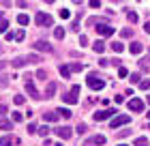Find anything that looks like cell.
Segmentation results:
<instances>
[{"label":"cell","instance_id":"3957f363","mask_svg":"<svg viewBox=\"0 0 150 146\" xmlns=\"http://www.w3.org/2000/svg\"><path fill=\"white\" fill-rule=\"evenodd\" d=\"M77 93H79V86H73V90L69 95H62V101L67 103V105H75V103L79 101V97H77Z\"/></svg>","mask_w":150,"mask_h":146},{"label":"cell","instance_id":"4dcf8cb0","mask_svg":"<svg viewBox=\"0 0 150 146\" xmlns=\"http://www.w3.org/2000/svg\"><path fill=\"white\" fill-rule=\"evenodd\" d=\"M81 69H84L81 62H73V65H71V71H81Z\"/></svg>","mask_w":150,"mask_h":146},{"label":"cell","instance_id":"ffe728a7","mask_svg":"<svg viewBox=\"0 0 150 146\" xmlns=\"http://www.w3.org/2000/svg\"><path fill=\"white\" fill-rule=\"evenodd\" d=\"M28 22H30L28 15H24V13H22V15H17V24H19V26H26Z\"/></svg>","mask_w":150,"mask_h":146},{"label":"cell","instance_id":"681fc988","mask_svg":"<svg viewBox=\"0 0 150 146\" xmlns=\"http://www.w3.org/2000/svg\"><path fill=\"white\" fill-rule=\"evenodd\" d=\"M118 146H127V144H118Z\"/></svg>","mask_w":150,"mask_h":146},{"label":"cell","instance_id":"c3c4849f","mask_svg":"<svg viewBox=\"0 0 150 146\" xmlns=\"http://www.w3.org/2000/svg\"><path fill=\"white\" fill-rule=\"evenodd\" d=\"M114 2H122V0H114Z\"/></svg>","mask_w":150,"mask_h":146},{"label":"cell","instance_id":"5bb4252c","mask_svg":"<svg viewBox=\"0 0 150 146\" xmlns=\"http://www.w3.org/2000/svg\"><path fill=\"white\" fill-rule=\"evenodd\" d=\"M92 50L97 52V54H103V52H105V43H103L101 39H99V41H94V43H92Z\"/></svg>","mask_w":150,"mask_h":146},{"label":"cell","instance_id":"8fae6325","mask_svg":"<svg viewBox=\"0 0 150 146\" xmlns=\"http://www.w3.org/2000/svg\"><path fill=\"white\" fill-rule=\"evenodd\" d=\"M32 47L39 50V52H52V45L47 41H37V43H32Z\"/></svg>","mask_w":150,"mask_h":146},{"label":"cell","instance_id":"484cf974","mask_svg":"<svg viewBox=\"0 0 150 146\" xmlns=\"http://www.w3.org/2000/svg\"><path fill=\"white\" fill-rule=\"evenodd\" d=\"M131 34H133V30H131V28H122V30H120V37H125V39H129Z\"/></svg>","mask_w":150,"mask_h":146},{"label":"cell","instance_id":"74e56055","mask_svg":"<svg viewBox=\"0 0 150 146\" xmlns=\"http://www.w3.org/2000/svg\"><path fill=\"white\" fill-rule=\"evenodd\" d=\"M131 82H133V84H139L142 80H139V75H137V73H133V75H131Z\"/></svg>","mask_w":150,"mask_h":146},{"label":"cell","instance_id":"ac0fdd59","mask_svg":"<svg viewBox=\"0 0 150 146\" xmlns=\"http://www.w3.org/2000/svg\"><path fill=\"white\" fill-rule=\"evenodd\" d=\"M71 67H67V65H62V67H60V75H62V78H71Z\"/></svg>","mask_w":150,"mask_h":146},{"label":"cell","instance_id":"f1b7e54d","mask_svg":"<svg viewBox=\"0 0 150 146\" xmlns=\"http://www.w3.org/2000/svg\"><path fill=\"white\" fill-rule=\"evenodd\" d=\"M60 17H62V19H69V17H71V11H69V9H60Z\"/></svg>","mask_w":150,"mask_h":146},{"label":"cell","instance_id":"7a4b0ae2","mask_svg":"<svg viewBox=\"0 0 150 146\" xmlns=\"http://www.w3.org/2000/svg\"><path fill=\"white\" fill-rule=\"evenodd\" d=\"M86 84H88V88H92V90H103L105 88V82L101 80L99 75H88Z\"/></svg>","mask_w":150,"mask_h":146},{"label":"cell","instance_id":"d590c367","mask_svg":"<svg viewBox=\"0 0 150 146\" xmlns=\"http://www.w3.org/2000/svg\"><path fill=\"white\" fill-rule=\"evenodd\" d=\"M24 37H26L24 30H17V32H15V41H24Z\"/></svg>","mask_w":150,"mask_h":146},{"label":"cell","instance_id":"1f68e13d","mask_svg":"<svg viewBox=\"0 0 150 146\" xmlns=\"http://www.w3.org/2000/svg\"><path fill=\"white\" fill-rule=\"evenodd\" d=\"M37 133H41V135H47L50 133V127H47V125H43V127H39V131Z\"/></svg>","mask_w":150,"mask_h":146},{"label":"cell","instance_id":"52a82bcc","mask_svg":"<svg viewBox=\"0 0 150 146\" xmlns=\"http://www.w3.org/2000/svg\"><path fill=\"white\" fill-rule=\"evenodd\" d=\"M127 105H129V110H133V112H142V110H144V101L142 99H131Z\"/></svg>","mask_w":150,"mask_h":146},{"label":"cell","instance_id":"ab89813d","mask_svg":"<svg viewBox=\"0 0 150 146\" xmlns=\"http://www.w3.org/2000/svg\"><path fill=\"white\" fill-rule=\"evenodd\" d=\"M79 43H81V47H84V45H88V39H86V34H81V37H79Z\"/></svg>","mask_w":150,"mask_h":146},{"label":"cell","instance_id":"8992f818","mask_svg":"<svg viewBox=\"0 0 150 146\" xmlns=\"http://www.w3.org/2000/svg\"><path fill=\"white\" fill-rule=\"evenodd\" d=\"M116 114V110H103V112H94V120H105V118H112Z\"/></svg>","mask_w":150,"mask_h":146},{"label":"cell","instance_id":"6da1fadb","mask_svg":"<svg viewBox=\"0 0 150 146\" xmlns=\"http://www.w3.org/2000/svg\"><path fill=\"white\" fill-rule=\"evenodd\" d=\"M35 22H37V26H52L54 24V17L50 15V13H45V11H39L35 15Z\"/></svg>","mask_w":150,"mask_h":146},{"label":"cell","instance_id":"f6af8a7d","mask_svg":"<svg viewBox=\"0 0 150 146\" xmlns=\"http://www.w3.org/2000/svg\"><path fill=\"white\" fill-rule=\"evenodd\" d=\"M144 30H146V32L150 34V22H146V26H144Z\"/></svg>","mask_w":150,"mask_h":146},{"label":"cell","instance_id":"d4e9b609","mask_svg":"<svg viewBox=\"0 0 150 146\" xmlns=\"http://www.w3.org/2000/svg\"><path fill=\"white\" fill-rule=\"evenodd\" d=\"M13 101H15V105H24V103H26V97H24V95H15V99H13Z\"/></svg>","mask_w":150,"mask_h":146},{"label":"cell","instance_id":"44dd1931","mask_svg":"<svg viewBox=\"0 0 150 146\" xmlns=\"http://www.w3.org/2000/svg\"><path fill=\"white\" fill-rule=\"evenodd\" d=\"M11 144H13V137H11V135L0 137V146H11Z\"/></svg>","mask_w":150,"mask_h":146},{"label":"cell","instance_id":"60d3db41","mask_svg":"<svg viewBox=\"0 0 150 146\" xmlns=\"http://www.w3.org/2000/svg\"><path fill=\"white\" fill-rule=\"evenodd\" d=\"M118 75H120V78H127V69L120 67V69H118Z\"/></svg>","mask_w":150,"mask_h":146},{"label":"cell","instance_id":"d6986e66","mask_svg":"<svg viewBox=\"0 0 150 146\" xmlns=\"http://www.w3.org/2000/svg\"><path fill=\"white\" fill-rule=\"evenodd\" d=\"M127 17H129V22H131V24H137V19H139V15H137L135 11H129Z\"/></svg>","mask_w":150,"mask_h":146},{"label":"cell","instance_id":"9a60e30c","mask_svg":"<svg viewBox=\"0 0 150 146\" xmlns=\"http://www.w3.org/2000/svg\"><path fill=\"white\" fill-rule=\"evenodd\" d=\"M90 142H92V144H97V146H103V144L107 142V137H105V135H94Z\"/></svg>","mask_w":150,"mask_h":146},{"label":"cell","instance_id":"836d02e7","mask_svg":"<svg viewBox=\"0 0 150 146\" xmlns=\"http://www.w3.org/2000/svg\"><path fill=\"white\" fill-rule=\"evenodd\" d=\"M37 131H39V127H37L35 122H30V125H28V133L32 135V133H37Z\"/></svg>","mask_w":150,"mask_h":146},{"label":"cell","instance_id":"d6a6232c","mask_svg":"<svg viewBox=\"0 0 150 146\" xmlns=\"http://www.w3.org/2000/svg\"><path fill=\"white\" fill-rule=\"evenodd\" d=\"M24 120V116L19 114V112H13V122H22Z\"/></svg>","mask_w":150,"mask_h":146},{"label":"cell","instance_id":"83f0119b","mask_svg":"<svg viewBox=\"0 0 150 146\" xmlns=\"http://www.w3.org/2000/svg\"><path fill=\"white\" fill-rule=\"evenodd\" d=\"M11 127H13V125H11L9 120H0V129H4V131H9Z\"/></svg>","mask_w":150,"mask_h":146},{"label":"cell","instance_id":"8d00e7d4","mask_svg":"<svg viewBox=\"0 0 150 146\" xmlns=\"http://www.w3.org/2000/svg\"><path fill=\"white\" fill-rule=\"evenodd\" d=\"M75 131H77V133H86V131H88V127H86V125H84V122H81V125H79V127H77V129H75Z\"/></svg>","mask_w":150,"mask_h":146},{"label":"cell","instance_id":"f35d334b","mask_svg":"<svg viewBox=\"0 0 150 146\" xmlns=\"http://www.w3.org/2000/svg\"><path fill=\"white\" fill-rule=\"evenodd\" d=\"M88 4H90L92 9H97V6H101V0H90V2H88Z\"/></svg>","mask_w":150,"mask_h":146},{"label":"cell","instance_id":"277c9868","mask_svg":"<svg viewBox=\"0 0 150 146\" xmlns=\"http://www.w3.org/2000/svg\"><path fill=\"white\" fill-rule=\"evenodd\" d=\"M131 122V116H127V114H120V116H114L112 118V129H118V127H122V125H129Z\"/></svg>","mask_w":150,"mask_h":146},{"label":"cell","instance_id":"816d5d0a","mask_svg":"<svg viewBox=\"0 0 150 146\" xmlns=\"http://www.w3.org/2000/svg\"><path fill=\"white\" fill-rule=\"evenodd\" d=\"M0 19H2V13H0Z\"/></svg>","mask_w":150,"mask_h":146},{"label":"cell","instance_id":"4fadbf2b","mask_svg":"<svg viewBox=\"0 0 150 146\" xmlns=\"http://www.w3.org/2000/svg\"><path fill=\"white\" fill-rule=\"evenodd\" d=\"M129 52H131V54H142V52H144V45L137 43V41H133V43L129 45Z\"/></svg>","mask_w":150,"mask_h":146},{"label":"cell","instance_id":"ee69618b","mask_svg":"<svg viewBox=\"0 0 150 146\" xmlns=\"http://www.w3.org/2000/svg\"><path fill=\"white\" fill-rule=\"evenodd\" d=\"M6 114V105H0V116H4Z\"/></svg>","mask_w":150,"mask_h":146},{"label":"cell","instance_id":"603a6c76","mask_svg":"<svg viewBox=\"0 0 150 146\" xmlns=\"http://www.w3.org/2000/svg\"><path fill=\"white\" fill-rule=\"evenodd\" d=\"M54 93H56V84L52 82V84H47V90H45V95H47V97H54Z\"/></svg>","mask_w":150,"mask_h":146},{"label":"cell","instance_id":"5b68a950","mask_svg":"<svg viewBox=\"0 0 150 146\" xmlns=\"http://www.w3.org/2000/svg\"><path fill=\"white\" fill-rule=\"evenodd\" d=\"M97 32H99V37H112L114 34V26H107V24L97 26Z\"/></svg>","mask_w":150,"mask_h":146},{"label":"cell","instance_id":"cb8c5ba5","mask_svg":"<svg viewBox=\"0 0 150 146\" xmlns=\"http://www.w3.org/2000/svg\"><path fill=\"white\" fill-rule=\"evenodd\" d=\"M112 50H114L116 54H120L122 50H125V45H122V43H118V41H116V43H112Z\"/></svg>","mask_w":150,"mask_h":146},{"label":"cell","instance_id":"9c48e42d","mask_svg":"<svg viewBox=\"0 0 150 146\" xmlns=\"http://www.w3.org/2000/svg\"><path fill=\"white\" fill-rule=\"evenodd\" d=\"M28 62H30L28 56H17V58H13V60H11V65L15 67V69H19V67H26Z\"/></svg>","mask_w":150,"mask_h":146},{"label":"cell","instance_id":"bcb514c9","mask_svg":"<svg viewBox=\"0 0 150 146\" xmlns=\"http://www.w3.org/2000/svg\"><path fill=\"white\" fill-rule=\"evenodd\" d=\"M45 2H47V4H50V2H54V0H45Z\"/></svg>","mask_w":150,"mask_h":146},{"label":"cell","instance_id":"7c38bea8","mask_svg":"<svg viewBox=\"0 0 150 146\" xmlns=\"http://www.w3.org/2000/svg\"><path fill=\"white\" fill-rule=\"evenodd\" d=\"M56 112H58V110H54V112H45V114H43V120H45V122H56L58 116H60V114H56Z\"/></svg>","mask_w":150,"mask_h":146},{"label":"cell","instance_id":"ba28073f","mask_svg":"<svg viewBox=\"0 0 150 146\" xmlns=\"http://www.w3.org/2000/svg\"><path fill=\"white\" fill-rule=\"evenodd\" d=\"M56 135L62 137V140H69V137L73 135V131H71V127H58L56 129Z\"/></svg>","mask_w":150,"mask_h":146},{"label":"cell","instance_id":"7bdbcfd3","mask_svg":"<svg viewBox=\"0 0 150 146\" xmlns=\"http://www.w3.org/2000/svg\"><path fill=\"white\" fill-rule=\"evenodd\" d=\"M114 101H116V103H122V101H125V97H122V95H116Z\"/></svg>","mask_w":150,"mask_h":146},{"label":"cell","instance_id":"f546056e","mask_svg":"<svg viewBox=\"0 0 150 146\" xmlns=\"http://www.w3.org/2000/svg\"><path fill=\"white\" fill-rule=\"evenodd\" d=\"M139 88H142V90H148V88H150V80H142V82H139Z\"/></svg>","mask_w":150,"mask_h":146},{"label":"cell","instance_id":"7dc6e473","mask_svg":"<svg viewBox=\"0 0 150 146\" xmlns=\"http://www.w3.org/2000/svg\"><path fill=\"white\" fill-rule=\"evenodd\" d=\"M73 2H81V0H73Z\"/></svg>","mask_w":150,"mask_h":146},{"label":"cell","instance_id":"f5cc1de1","mask_svg":"<svg viewBox=\"0 0 150 146\" xmlns=\"http://www.w3.org/2000/svg\"><path fill=\"white\" fill-rule=\"evenodd\" d=\"M148 52H150V50H148Z\"/></svg>","mask_w":150,"mask_h":146},{"label":"cell","instance_id":"e0dca14e","mask_svg":"<svg viewBox=\"0 0 150 146\" xmlns=\"http://www.w3.org/2000/svg\"><path fill=\"white\" fill-rule=\"evenodd\" d=\"M58 114H60V116H62V118H67V120H69V118H71V114H73V112H71V110H69V108H58Z\"/></svg>","mask_w":150,"mask_h":146},{"label":"cell","instance_id":"f907efd6","mask_svg":"<svg viewBox=\"0 0 150 146\" xmlns=\"http://www.w3.org/2000/svg\"><path fill=\"white\" fill-rule=\"evenodd\" d=\"M146 114H148V118H150V112H146Z\"/></svg>","mask_w":150,"mask_h":146},{"label":"cell","instance_id":"e575fe53","mask_svg":"<svg viewBox=\"0 0 150 146\" xmlns=\"http://www.w3.org/2000/svg\"><path fill=\"white\" fill-rule=\"evenodd\" d=\"M37 80H47V73L43 71V69H39V71H37Z\"/></svg>","mask_w":150,"mask_h":146},{"label":"cell","instance_id":"4316f807","mask_svg":"<svg viewBox=\"0 0 150 146\" xmlns=\"http://www.w3.org/2000/svg\"><path fill=\"white\" fill-rule=\"evenodd\" d=\"M6 28H9V22H6V19H0V34L6 32Z\"/></svg>","mask_w":150,"mask_h":146},{"label":"cell","instance_id":"b9f144b4","mask_svg":"<svg viewBox=\"0 0 150 146\" xmlns=\"http://www.w3.org/2000/svg\"><path fill=\"white\" fill-rule=\"evenodd\" d=\"M127 135H131V129H122L120 131V137H127Z\"/></svg>","mask_w":150,"mask_h":146},{"label":"cell","instance_id":"2e32d148","mask_svg":"<svg viewBox=\"0 0 150 146\" xmlns=\"http://www.w3.org/2000/svg\"><path fill=\"white\" fill-rule=\"evenodd\" d=\"M54 37H56L58 41L64 39V28H62V26H56V28H54Z\"/></svg>","mask_w":150,"mask_h":146},{"label":"cell","instance_id":"30bf717a","mask_svg":"<svg viewBox=\"0 0 150 146\" xmlns=\"http://www.w3.org/2000/svg\"><path fill=\"white\" fill-rule=\"evenodd\" d=\"M26 93H28L30 97H32V99H39V93H37V88H35V84H32V82L30 80H26Z\"/></svg>","mask_w":150,"mask_h":146},{"label":"cell","instance_id":"7402d4cb","mask_svg":"<svg viewBox=\"0 0 150 146\" xmlns=\"http://www.w3.org/2000/svg\"><path fill=\"white\" fill-rule=\"evenodd\" d=\"M150 142H148V137H144V135H142V137H137V140H135V144L133 146H148Z\"/></svg>","mask_w":150,"mask_h":146}]
</instances>
